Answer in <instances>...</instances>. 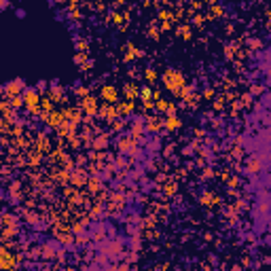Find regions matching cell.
<instances>
[{"label":"cell","mask_w":271,"mask_h":271,"mask_svg":"<svg viewBox=\"0 0 271 271\" xmlns=\"http://www.w3.org/2000/svg\"><path fill=\"white\" fill-rule=\"evenodd\" d=\"M157 108H159V110H167V108H169V104H167L165 100H159V102H157Z\"/></svg>","instance_id":"obj_5"},{"label":"cell","mask_w":271,"mask_h":271,"mask_svg":"<svg viewBox=\"0 0 271 271\" xmlns=\"http://www.w3.org/2000/svg\"><path fill=\"white\" fill-rule=\"evenodd\" d=\"M26 104H28V108H34V106L38 104V96H36L34 91H28V96H26Z\"/></svg>","instance_id":"obj_2"},{"label":"cell","mask_w":271,"mask_h":271,"mask_svg":"<svg viewBox=\"0 0 271 271\" xmlns=\"http://www.w3.org/2000/svg\"><path fill=\"white\" fill-rule=\"evenodd\" d=\"M165 83H167V85H165L167 89H169V87H172V89H178V85H182V76L176 74V72H172V70H167V72H165Z\"/></svg>","instance_id":"obj_1"},{"label":"cell","mask_w":271,"mask_h":271,"mask_svg":"<svg viewBox=\"0 0 271 271\" xmlns=\"http://www.w3.org/2000/svg\"><path fill=\"white\" fill-rule=\"evenodd\" d=\"M102 93H104V98H108V100H114V98H116V91H114L112 87H104Z\"/></svg>","instance_id":"obj_3"},{"label":"cell","mask_w":271,"mask_h":271,"mask_svg":"<svg viewBox=\"0 0 271 271\" xmlns=\"http://www.w3.org/2000/svg\"><path fill=\"white\" fill-rule=\"evenodd\" d=\"M165 125H167V127H169V129H174V127H178V125H180V121H178V119H176V116H169V119H167V123H165Z\"/></svg>","instance_id":"obj_4"},{"label":"cell","mask_w":271,"mask_h":271,"mask_svg":"<svg viewBox=\"0 0 271 271\" xmlns=\"http://www.w3.org/2000/svg\"><path fill=\"white\" fill-rule=\"evenodd\" d=\"M146 78H148V81H155V78H157V72H155V70H148V72H146Z\"/></svg>","instance_id":"obj_6"}]
</instances>
